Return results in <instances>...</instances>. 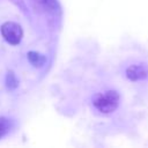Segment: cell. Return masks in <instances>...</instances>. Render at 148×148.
<instances>
[{"instance_id": "6da1fadb", "label": "cell", "mask_w": 148, "mask_h": 148, "mask_svg": "<svg viewBox=\"0 0 148 148\" xmlns=\"http://www.w3.org/2000/svg\"><path fill=\"white\" fill-rule=\"evenodd\" d=\"M120 96L116 90H106L98 92L92 97V105L101 113L109 114L117 110L119 106Z\"/></svg>"}, {"instance_id": "7a4b0ae2", "label": "cell", "mask_w": 148, "mask_h": 148, "mask_svg": "<svg viewBox=\"0 0 148 148\" xmlns=\"http://www.w3.org/2000/svg\"><path fill=\"white\" fill-rule=\"evenodd\" d=\"M1 35L3 37V39L10 44V45H17L21 43L22 38H23V30L22 27L13 21H7L5 23H2L1 28H0Z\"/></svg>"}, {"instance_id": "3957f363", "label": "cell", "mask_w": 148, "mask_h": 148, "mask_svg": "<svg viewBox=\"0 0 148 148\" xmlns=\"http://www.w3.org/2000/svg\"><path fill=\"white\" fill-rule=\"evenodd\" d=\"M30 3L37 13L45 15L61 14V7L58 0H30Z\"/></svg>"}, {"instance_id": "277c9868", "label": "cell", "mask_w": 148, "mask_h": 148, "mask_svg": "<svg viewBox=\"0 0 148 148\" xmlns=\"http://www.w3.org/2000/svg\"><path fill=\"white\" fill-rule=\"evenodd\" d=\"M126 76L131 81H140L148 76V66L145 64L131 65L126 68Z\"/></svg>"}, {"instance_id": "5b68a950", "label": "cell", "mask_w": 148, "mask_h": 148, "mask_svg": "<svg viewBox=\"0 0 148 148\" xmlns=\"http://www.w3.org/2000/svg\"><path fill=\"white\" fill-rule=\"evenodd\" d=\"M27 58H28L29 62L34 67H37V68L43 67L47 61L46 56H44V54H42V53H39L37 51H29L27 53Z\"/></svg>"}, {"instance_id": "8992f818", "label": "cell", "mask_w": 148, "mask_h": 148, "mask_svg": "<svg viewBox=\"0 0 148 148\" xmlns=\"http://www.w3.org/2000/svg\"><path fill=\"white\" fill-rule=\"evenodd\" d=\"M6 86L8 89H16L17 86H18V80L16 77V75L14 74V72L9 71L6 75Z\"/></svg>"}, {"instance_id": "52a82bcc", "label": "cell", "mask_w": 148, "mask_h": 148, "mask_svg": "<svg viewBox=\"0 0 148 148\" xmlns=\"http://www.w3.org/2000/svg\"><path fill=\"white\" fill-rule=\"evenodd\" d=\"M10 127H12L10 119H8L6 117H0V139L9 132Z\"/></svg>"}]
</instances>
